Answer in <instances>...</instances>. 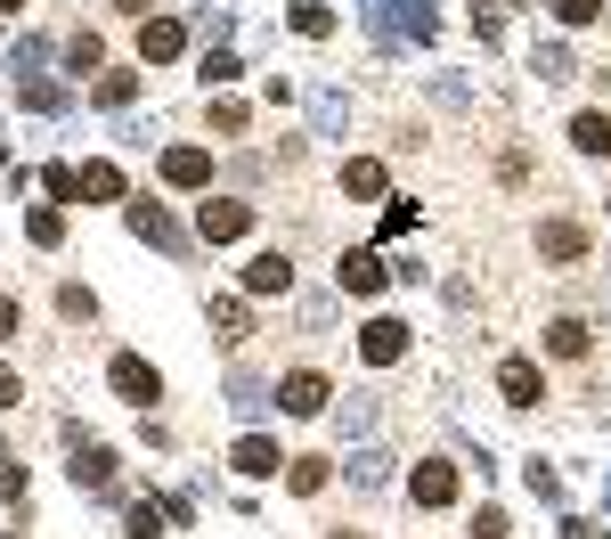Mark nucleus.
I'll return each mask as SVG.
<instances>
[{
	"instance_id": "f257e3e1",
	"label": "nucleus",
	"mask_w": 611,
	"mask_h": 539,
	"mask_svg": "<svg viewBox=\"0 0 611 539\" xmlns=\"http://www.w3.org/2000/svg\"><path fill=\"white\" fill-rule=\"evenodd\" d=\"M334 401V384H326V368H293V377L278 384V409H293V418H319V409Z\"/></svg>"
},
{
	"instance_id": "f03ea898",
	"label": "nucleus",
	"mask_w": 611,
	"mask_h": 539,
	"mask_svg": "<svg viewBox=\"0 0 611 539\" xmlns=\"http://www.w3.org/2000/svg\"><path fill=\"white\" fill-rule=\"evenodd\" d=\"M131 230H139L147 245H163V254H187V230H180L172 213H163L156 197H131Z\"/></svg>"
},
{
	"instance_id": "7ed1b4c3",
	"label": "nucleus",
	"mask_w": 611,
	"mask_h": 539,
	"mask_svg": "<svg viewBox=\"0 0 611 539\" xmlns=\"http://www.w3.org/2000/svg\"><path fill=\"white\" fill-rule=\"evenodd\" d=\"M245 230H253V204H237V197H213L196 213V237H213V245H237Z\"/></svg>"
},
{
	"instance_id": "20e7f679",
	"label": "nucleus",
	"mask_w": 611,
	"mask_h": 539,
	"mask_svg": "<svg viewBox=\"0 0 611 539\" xmlns=\"http://www.w3.org/2000/svg\"><path fill=\"white\" fill-rule=\"evenodd\" d=\"M74 197H90V204H122V197H131V180H122V163H82V172H74Z\"/></svg>"
},
{
	"instance_id": "39448f33",
	"label": "nucleus",
	"mask_w": 611,
	"mask_h": 539,
	"mask_svg": "<svg viewBox=\"0 0 611 539\" xmlns=\"http://www.w3.org/2000/svg\"><path fill=\"white\" fill-rule=\"evenodd\" d=\"M408 490H416V507H449V499H457V466H449V458H425Z\"/></svg>"
},
{
	"instance_id": "423d86ee",
	"label": "nucleus",
	"mask_w": 611,
	"mask_h": 539,
	"mask_svg": "<svg viewBox=\"0 0 611 539\" xmlns=\"http://www.w3.org/2000/svg\"><path fill=\"white\" fill-rule=\"evenodd\" d=\"M139 50H147V66H172V57L187 50V25H180V17H156V25L139 33Z\"/></svg>"
},
{
	"instance_id": "0eeeda50",
	"label": "nucleus",
	"mask_w": 611,
	"mask_h": 539,
	"mask_svg": "<svg viewBox=\"0 0 611 539\" xmlns=\"http://www.w3.org/2000/svg\"><path fill=\"white\" fill-rule=\"evenodd\" d=\"M384 278H392L384 254H367V245H351V254H343V286H351V295H384Z\"/></svg>"
},
{
	"instance_id": "6e6552de",
	"label": "nucleus",
	"mask_w": 611,
	"mask_h": 539,
	"mask_svg": "<svg viewBox=\"0 0 611 539\" xmlns=\"http://www.w3.org/2000/svg\"><path fill=\"white\" fill-rule=\"evenodd\" d=\"M163 180H172V189H204V180H213V156L204 148H163Z\"/></svg>"
},
{
	"instance_id": "1a4fd4ad",
	"label": "nucleus",
	"mask_w": 611,
	"mask_h": 539,
	"mask_svg": "<svg viewBox=\"0 0 611 539\" xmlns=\"http://www.w3.org/2000/svg\"><path fill=\"white\" fill-rule=\"evenodd\" d=\"M245 286H253V295H293V262L286 254H253L245 262Z\"/></svg>"
},
{
	"instance_id": "9d476101",
	"label": "nucleus",
	"mask_w": 611,
	"mask_h": 539,
	"mask_svg": "<svg viewBox=\"0 0 611 539\" xmlns=\"http://www.w3.org/2000/svg\"><path fill=\"white\" fill-rule=\"evenodd\" d=\"M497 392H505L514 409H538V401H546V384H538L530 360H505V368H497Z\"/></svg>"
},
{
	"instance_id": "9b49d317",
	"label": "nucleus",
	"mask_w": 611,
	"mask_h": 539,
	"mask_svg": "<svg viewBox=\"0 0 611 539\" xmlns=\"http://www.w3.org/2000/svg\"><path fill=\"white\" fill-rule=\"evenodd\" d=\"M115 392H122V401H139V409H147V401H156L163 384H156V368H147V360H131V351H122V360H115Z\"/></svg>"
},
{
	"instance_id": "f8f14e48",
	"label": "nucleus",
	"mask_w": 611,
	"mask_h": 539,
	"mask_svg": "<svg viewBox=\"0 0 611 539\" xmlns=\"http://www.w3.org/2000/svg\"><path fill=\"white\" fill-rule=\"evenodd\" d=\"M538 254H546V262H579V254H587V230H579V221H546V230H538Z\"/></svg>"
},
{
	"instance_id": "ddd939ff",
	"label": "nucleus",
	"mask_w": 611,
	"mask_h": 539,
	"mask_svg": "<svg viewBox=\"0 0 611 539\" xmlns=\"http://www.w3.org/2000/svg\"><path fill=\"white\" fill-rule=\"evenodd\" d=\"M360 351H367V368H384V360H399V351H408V327H399V319H375L367 336H360Z\"/></svg>"
},
{
	"instance_id": "4468645a",
	"label": "nucleus",
	"mask_w": 611,
	"mask_h": 539,
	"mask_svg": "<svg viewBox=\"0 0 611 539\" xmlns=\"http://www.w3.org/2000/svg\"><path fill=\"white\" fill-rule=\"evenodd\" d=\"M587 344H596V327H587V319H555V327H546V351H555V360H579Z\"/></svg>"
},
{
	"instance_id": "2eb2a0df",
	"label": "nucleus",
	"mask_w": 611,
	"mask_h": 539,
	"mask_svg": "<svg viewBox=\"0 0 611 539\" xmlns=\"http://www.w3.org/2000/svg\"><path fill=\"white\" fill-rule=\"evenodd\" d=\"M571 148L603 163V156H611V115H579V123H571Z\"/></svg>"
},
{
	"instance_id": "dca6fc26",
	"label": "nucleus",
	"mask_w": 611,
	"mask_h": 539,
	"mask_svg": "<svg viewBox=\"0 0 611 539\" xmlns=\"http://www.w3.org/2000/svg\"><path fill=\"white\" fill-rule=\"evenodd\" d=\"M343 189H351V197H384V189H392V172H384L375 156H360V163H343Z\"/></svg>"
},
{
	"instance_id": "f3484780",
	"label": "nucleus",
	"mask_w": 611,
	"mask_h": 539,
	"mask_svg": "<svg viewBox=\"0 0 611 539\" xmlns=\"http://www.w3.org/2000/svg\"><path fill=\"white\" fill-rule=\"evenodd\" d=\"M213 327H221V344H245V336H253V310H245L237 295H221V303H213Z\"/></svg>"
},
{
	"instance_id": "a211bd4d",
	"label": "nucleus",
	"mask_w": 611,
	"mask_h": 539,
	"mask_svg": "<svg viewBox=\"0 0 611 539\" xmlns=\"http://www.w3.org/2000/svg\"><path fill=\"white\" fill-rule=\"evenodd\" d=\"M278 466H286V458L261 442V433H245V442H237V474H278Z\"/></svg>"
},
{
	"instance_id": "6ab92c4d",
	"label": "nucleus",
	"mask_w": 611,
	"mask_h": 539,
	"mask_svg": "<svg viewBox=\"0 0 611 539\" xmlns=\"http://www.w3.org/2000/svg\"><path fill=\"white\" fill-rule=\"evenodd\" d=\"M25 237H33V245H57V237H66V213H57V204H33Z\"/></svg>"
},
{
	"instance_id": "aec40b11",
	"label": "nucleus",
	"mask_w": 611,
	"mask_h": 539,
	"mask_svg": "<svg viewBox=\"0 0 611 539\" xmlns=\"http://www.w3.org/2000/svg\"><path fill=\"white\" fill-rule=\"evenodd\" d=\"M384 474H392V458H384V450H360V458H351V483H360V490H375Z\"/></svg>"
},
{
	"instance_id": "412c9836",
	"label": "nucleus",
	"mask_w": 611,
	"mask_h": 539,
	"mask_svg": "<svg viewBox=\"0 0 611 539\" xmlns=\"http://www.w3.org/2000/svg\"><path fill=\"white\" fill-rule=\"evenodd\" d=\"M286 483H293V490H302V499H310V490L326 483V458H293V474H286Z\"/></svg>"
},
{
	"instance_id": "4be33fe9",
	"label": "nucleus",
	"mask_w": 611,
	"mask_h": 539,
	"mask_svg": "<svg viewBox=\"0 0 611 539\" xmlns=\"http://www.w3.org/2000/svg\"><path fill=\"white\" fill-rule=\"evenodd\" d=\"M555 17H562V25H596L603 0H555Z\"/></svg>"
},
{
	"instance_id": "5701e85b",
	"label": "nucleus",
	"mask_w": 611,
	"mask_h": 539,
	"mask_svg": "<svg viewBox=\"0 0 611 539\" xmlns=\"http://www.w3.org/2000/svg\"><path fill=\"white\" fill-rule=\"evenodd\" d=\"M74 474H82V483L98 490V483H107V474H115V458H107V450H82V466H74Z\"/></svg>"
},
{
	"instance_id": "b1692460",
	"label": "nucleus",
	"mask_w": 611,
	"mask_h": 539,
	"mask_svg": "<svg viewBox=\"0 0 611 539\" xmlns=\"http://www.w3.org/2000/svg\"><path fill=\"white\" fill-rule=\"evenodd\" d=\"M98 107H131V74H107V82H98Z\"/></svg>"
},
{
	"instance_id": "393cba45",
	"label": "nucleus",
	"mask_w": 611,
	"mask_h": 539,
	"mask_svg": "<svg viewBox=\"0 0 611 539\" xmlns=\"http://www.w3.org/2000/svg\"><path fill=\"white\" fill-rule=\"evenodd\" d=\"M57 310H66V319H90V286H57Z\"/></svg>"
},
{
	"instance_id": "a878e982",
	"label": "nucleus",
	"mask_w": 611,
	"mask_h": 539,
	"mask_svg": "<svg viewBox=\"0 0 611 539\" xmlns=\"http://www.w3.org/2000/svg\"><path fill=\"white\" fill-rule=\"evenodd\" d=\"M66 66H98V33H74L66 41Z\"/></svg>"
},
{
	"instance_id": "bb28decb",
	"label": "nucleus",
	"mask_w": 611,
	"mask_h": 539,
	"mask_svg": "<svg viewBox=\"0 0 611 539\" xmlns=\"http://www.w3.org/2000/svg\"><path fill=\"white\" fill-rule=\"evenodd\" d=\"M25 107L33 115H57V82H25Z\"/></svg>"
},
{
	"instance_id": "cd10ccee",
	"label": "nucleus",
	"mask_w": 611,
	"mask_h": 539,
	"mask_svg": "<svg viewBox=\"0 0 611 539\" xmlns=\"http://www.w3.org/2000/svg\"><path fill=\"white\" fill-rule=\"evenodd\" d=\"M293 33H334V9H293Z\"/></svg>"
},
{
	"instance_id": "c85d7f7f",
	"label": "nucleus",
	"mask_w": 611,
	"mask_h": 539,
	"mask_svg": "<svg viewBox=\"0 0 611 539\" xmlns=\"http://www.w3.org/2000/svg\"><path fill=\"white\" fill-rule=\"evenodd\" d=\"M245 123H253V115L237 107V98H221V107H213V131H245Z\"/></svg>"
},
{
	"instance_id": "c756f323",
	"label": "nucleus",
	"mask_w": 611,
	"mask_h": 539,
	"mask_svg": "<svg viewBox=\"0 0 611 539\" xmlns=\"http://www.w3.org/2000/svg\"><path fill=\"white\" fill-rule=\"evenodd\" d=\"M473 539H505V507H481L473 515Z\"/></svg>"
},
{
	"instance_id": "7c9ffc66",
	"label": "nucleus",
	"mask_w": 611,
	"mask_h": 539,
	"mask_svg": "<svg viewBox=\"0 0 611 539\" xmlns=\"http://www.w3.org/2000/svg\"><path fill=\"white\" fill-rule=\"evenodd\" d=\"M562 539H603V524H587V515H562Z\"/></svg>"
},
{
	"instance_id": "2f4dec72",
	"label": "nucleus",
	"mask_w": 611,
	"mask_h": 539,
	"mask_svg": "<svg viewBox=\"0 0 611 539\" xmlns=\"http://www.w3.org/2000/svg\"><path fill=\"white\" fill-rule=\"evenodd\" d=\"M9 336H17V303L0 295V344H9Z\"/></svg>"
},
{
	"instance_id": "473e14b6",
	"label": "nucleus",
	"mask_w": 611,
	"mask_h": 539,
	"mask_svg": "<svg viewBox=\"0 0 611 539\" xmlns=\"http://www.w3.org/2000/svg\"><path fill=\"white\" fill-rule=\"evenodd\" d=\"M17 392H25V384H17V377H9V368H0V409H9V401H17Z\"/></svg>"
},
{
	"instance_id": "72a5a7b5",
	"label": "nucleus",
	"mask_w": 611,
	"mask_h": 539,
	"mask_svg": "<svg viewBox=\"0 0 611 539\" xmlns=\"http://www.w3.org/2000/svg\"><path fill=\"white\" fill-rule=\"evenodd\" d=\"M115 9H122V17H139V9H147V0H115Z\"/></svg>"
},
{
	"instance_id": "f704fd0d",
	"label": "nucleus",
	"mask_w": 611,
	"mask_h": 539,
	"mask_svg": "<svg viewBox=\"0 0 611 539\" xmlns=\"http://www.w3.org/2000/svg\"><path fill=\"white\" fill-rule=\"evenodd\" d=\"M0 156H9V131H0Z\"/></svg>"
},
{
	"instance_id": "c9c22d12",
	"label": "nucleus",
	"mask_w": 611,
	"mask_h": 539,
	"mask_svg": "<svg viewBox=\"0 0 611 539\" xmlns=\"http://www.w3.org/2000/svg\"><path fill=\"white\" fill-rule=\"evenodd\" d=\"M0 539H25V531H0Z\"/></svg>"
},
{
	"instance_id": "e433bc0d",
	"label": "nucleus",
	"mask_w": 611,
	"mask_h": 539,
	"mask_svg": "<svg viewBox=\"0 0 611 539\" xmlns=\"http://www.w3.org/2000/svg\"><path fill=\"white\" fill-rule=\"evenodd\" d=\"M334 539H360V531H334Z\"/></svg>"
},
{
	"instance_id": "4c0bfd02",
	"label": "nucleus",
	"mask_w": 611,
	"mask_h": 539,
	"mask_svg": "<svg viewBox=\"0 0 611 539\" xmlns=\"http://www.w3.org/2000/svg\"><path fill=\"white\" fill-rule=\"evenodd\" d=\"M0 9H17V0H0Z\"/></svg>"
}]
</instances>
